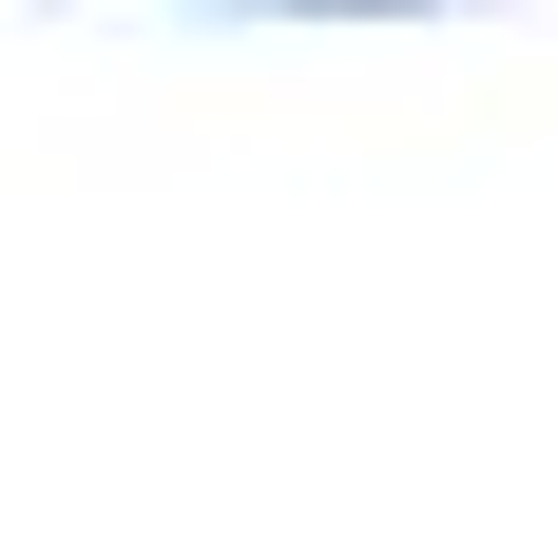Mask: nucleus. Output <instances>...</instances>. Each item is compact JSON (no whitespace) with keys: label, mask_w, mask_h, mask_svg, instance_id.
<instances>
[{"label":"nucleus","mask_w":558,"mask_h":538,"mask_svg":"<svg viewBox=\"0 0 558 538\" xmlns=\"http://www.w3.org/2000/svg\"><path fill=\"white\" fill-rule=\"evenodd\" d=\"M251 20H424V0H251Z\"/></svg>","instance_id":"obj_1"}]
</instances>
